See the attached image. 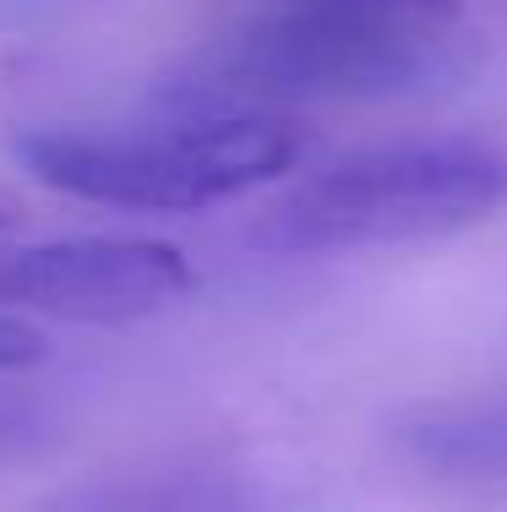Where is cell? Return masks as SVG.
I'll return each mask as SVG.
<instances>
[{"instance_id":"cell-7","label":"cell","mask_w":507,"mask_h":512,"mask_svg":"<svg viewBox=\"0 0 507 512\" xmlns=\"http://www.w3.org/2000/svg\"><path fill=\"white\" fill-rule=\"evenodd\" d=\"M17 224H22V197H17V191L0 186V235H11Z\"/></svg>"},{"instance_id":"cell-4","label":"cell","mask_w":507,"mask_h":512,"mask_svg":"<svg viewBox=\"0 0 507 512\" xmlns=\"http://www.w3.org/2000/svg\"><path fill=\"white\" fill-rule=\"evenodd\" d=\"M197 289V273L164 240L77 235L0 246V316L120 327L148 322Z\"/></svg>"},{"instance_id":"cell-1","label":"cell","mask_w":507,"mask_h":512,"mask_svg":"<svg viewBox=\"0 0 507 512\" xmlns=\"http://www.w3.org/2000/svg\"><path fill=\"white\" fill-rule=\"evenodd\" d=\"M306 153V131L279 115H175L115 126H39L17 158L60 197L120 213H202L284 180Z\"/></svg>"},{"instance_id":"cell-2","label":"cell","mask_w":507,"mask_h":512,"mask_svg":"<svg viewBox=\"0 0 507 512\" xmlns=\"http://www.w3.org/2000/svg\"><path fill=\"white\" fill-rule=\"evenodd\" d=\"M507 207V153L480 137H409L349 153L262 207L251 240L284 256L448 240Z\"/></svg>"},{"instance_id":"cell-5","label":"cell","mask_w":507,"mask_h":512,"mask_svg":"<svg viewBox=\"0 0 507 512\" xmlns=\"http://www.w3.org/2000/svg\"><path fill=\"white\" fill-rule=\"evenodd\" d=\"M44 360V333L33 322H17V316H0V376H17L28 365Z\"/></svg>"},{"instance_id":"cell-3","label":"cell","mask_w":507,"mask_h":512,"mask_svg":"<svg viewBox=\"0 0 507 512\" xmlns=\"http://www.w3.org/2000/svg\"><path fill=\"white\" fill-rule=\"evenodd\" d=\"M464 0H279L208 60L235 99H388L458 66Z\"/></svg>"},{"instance_id":"cell-6","label":"cell","mask_w":507,"mask_h":512,"mask_svg":"<svg viewBox=\"0 0 507 512\" xmlns=\"http://www.w3.org/2000/svg\"><path fill=\"white\" fill-rule=\"evenodd\" d=\"M39 431V404H33L28 393H11V387H0V453H11V447L22 442V436Z\"/></svg>"}]
</instances>
